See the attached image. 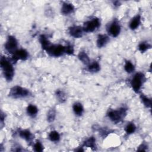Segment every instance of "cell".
<instances>
[{
    "mask_svg": "<svg viewBox=\"0 0 152 152\" xmlns=\"http://www.w3.org/2000/svg\"><path fill=\"white\" fill-rule=\"evenodd\" d=\"M0 66L5 80L7 82L12 81L15 75V69L10 59L2 55L0 58Z\"/></svg>",
    "mask_w": 152,
    "mask_h": 152,
    "instance_id": "obj_1",
    "label": "cell"
},
{
    "mask_svg": "<svg viewBox=\"0 0 152 152\" xmlns=\"http://www.w3.org/2000/svg\"><path fill=\"white\" fill-rule=\"evenodd\" d=\"M127 113V108L124 106H122L118 109H112L108 110L106 116L110 121L115 124H117L123 121V120L126 116Z\"/></svg>",
    "mask_w": 152,
    "mask_h": 152,
    "instance_id": "obj_2",
    "label": "cell"
},
{
    "mask_svg": "<svg viewBox=\"0 0 152 152\" xmlns=\"http://www.w3.org/2000/svg\"><path fill=\"white\" fill-rule=\"evenodd\" d=\"M146 80L145 75L143 72H137L135 73L129 81L132 90L135 93H140Z\"/></svg>",
    "mask_w": 152,
    "mask_h": 152,
    "instance_id": "obj_3",
    "label": "cell"
},
{
    "mask_svg": "<svg viewBox=\"0 0 152 152\" xmlns=\"http://www.w3.org/2000/svg\"><path fill=\"white\" fill-rule=\"evenodd\" d=\"M31 96L30 91L20 86H14L12 87L8 92V96L14 99H25Z\"/></svg>",
    "mask_w": 152,
    "mask_h": 152,
    "instance_id": "obj_4",
    "label": "cell"
},
{
    "mask_svg": "<svg viewBox=\"0 0 152 152\" xmlns=\"http://www.w3.org/2000/svg\"><path fill=\"white\" fill-rule=\"evenodd\" d=\"M101 26V21L100 19L98 17H94L91 18L89 20L86 21L83 27L84 33H91L96 31Z\"/></svg>",
    "mask_w": 152,
    "mask_h": 152,
    "instance_id": "obj_5",
    "label": "cell"
},
{
    "mask_svg": "<svg viewBox=\"0 0 152 152\" xmlns=\"http://www.w3.org/2000/svg\"><path fill=\"white\" fill-rule=\"evenodd\" d=\"M45 51L52 57L58 58L65 54V46L61 44L51 43Z\"/></svg>",
    "mask_w": 152,
    "mask_h": 152,
    "instance_id": "obj_6",
    "label": "cell"
},
{
    "mask_svg": "<svg viewBox=\"0 0 152 152\" xmlns=\"http://www.w3.org/2000/svg\"><path fill=\"white\" fill-rule=\"evenodd\" d=\"M107 34L112 37H117L121 32V26L119 21L115 18L106 26Z\"/></svg>",
    "mask_w": 152,
    "mask_h": 152,
    "instance_id": "obj_7",
    "label": "cell"
},
{
    "mask_svg": "<svg viewBox=\"0 0 152 152\" xmlns=\"http://www.w3.org/2000/svg\"><path fill=\"white\" fill-rule=\"evenodd\" d=\"M5 51L12 55L18 49V42L17 38L13 35H8L4 43Z\"/></svg>",
    "mask_w": 152,
    "mask_h": 152,
    "instance_id": "obj_8",
    "label": "cell"
},
{
    "mask_svg": "<svg viewBox=\"0 0 152 152\" xmlns=\"http://www.w3.org/2000/svg\"><path fill=\"white\" fill-rule=\"evenodd\" d=\"M29 58L28 52L24 48H18L12 55L10 60L14 64L18 61H26Z\"/></svg>",
    "mask_w": 152,
    "mask_h": 152,
    "instance_id": "obj_9",
    "label": "cell"
},
{
    "mask_svg": "<svg viewBox=\"0 0 152 152\" xmlns=\"http://www.w3.org/2000/svg\"><path fill=\"white\" fill-rule=\"evenodd\" d=\"M68 33L73 38L79 39L83 36L84 31L83 27L78 25H74L70 26L68 29Z\"/></svg>",
    "mask_w": 152,
    "mask_h": 152,
    "instance_id": "obj_10",
    "label": "cell"
},
{
    "mask_svg": "<svg viewBox=\"0 0 152 152\" xmlns=\"http://www.w3.org/2000/svg\"><path fill=\"white\" fill-rule=\"evenodd\" d=\"M18 136L28 144L33 143L34 134L28 129H21L18 131Z\"/></svg>",
    "mask_w": 152,
    "mask_h": 152,
    "instance_id": "obj_11",
    "label": "cell"
},
{
    "mask_svg": "<svg viewBox=\"0 0 152 152\" xmlns=\"http://www.w3.org/2000/svg\"><path fill=\"white\" fill-rule=\"evenodd\" d=\"M75 6L71 2H62L60 11L61 14L64 15H69L72 14L75 11Z\"/></svg>",
    "mask_w": 152,
    "mask_h": 152,
    "instance_id": "obj_12",
    "label": "cell"
},
{
    "mask_svg": "<svg viewBox=\"0 0 152 152\" xmlns=\"http://www.w3.org/2000/svg\"><path fill=\"white\" fill-rule=\"evenodd\" d=\"M110 42V37L107 34H99L97 35L96 40V46L98 48L105 47Z\"/></svg>",
    "mask_w": 152,
    "mask_h": 152,
    "instance_id": "obj_13",
    "label": "cell"
},
{
    "mask_svg": "<svg viewBox=\"0 0 152 152\" xmlns=\"http://www.w3.org/2000/svg\"><path fill=\"white\" fill-rule=\"evenodd\" d=\"M141 24V15L140 14H137L130 20L128 24V26L130 30L134 31L138 28Z\"/></svg>",
    "mask_w": 152,
    "mask_h": 152,
    "instance_id": "obj_14",
    "label": "cell"
},
{
    "mask_svg": "<svg viewBox=\"0 0 152 152\" xmlns=\"http://www.w3.org/2000/svg\"><path fill=\"white\" fill-rule=\"evenodd\" d=\"M100 64L96 61H91L87 65H86L87 71L92 74L99 72L100 71Z\"/></svg>",
    "mask_w": 152,
    "mask_h": 152,
    "instance_id": "obj_15",
    "label": "cell"
},
{
    "mask_svg": "<svg viewBox=\"0 0 152 152\" xmlns=\"http://www.w3.org/2000/svg\"><path fill=\"white\" fill-rule=\"evenodd\" d=\"M72 111L74 115L77 117L81 116L84 112V108L81 103L79 102H75L73 103L72 106Z\"/></svg>",
    "mask_w": 152,
    "mask_h": 152,
    "instance_id": "obj_16",
    "label": "cell"
},
{
    "mask_svg": "<svg viewBox=\"0 0 152 152\" xmlns=\"http://www.w3.org/2000/svg\"><path fill=\"white\" fill-rule=\"evenodd\" d=\"M82 146L83 147H87V148H90L92 149L93 150H95L97 148L96 145V140L94 137L91 136L89 137L88 138H86L83 143Z\"/></svg>",
    "mask_w": 152,
    "mask_h": 152,
    "instance_id": "obj_17",
    "label": "cell"
},
{
    "mask_svg": "<svg viewBox=\"0 0 152 152\" xmlns=\"http://www.w3.org/2000/svg\"><path fill=\"white\" fill-rule=\"evenodd\" d=\"M55 96L57 101L60 103H65L67 100V95L66 92L61 89H57L55 92Z\"/></svg>",
    "mask_w": 152,
    "mask_h": 152,
    "instance_id": "obj_18",
    "label": "cell"
},
{
    "mask_svg": "<svg viewBox=\"0 0 152 152\" xmlns=\"http://www.w3.org/2000/svg\"><path fill=\"white\" fill-rule=\"evenodd\" d=\"M39 112L38 107L33 104H29L26 107V113L31 118H35Z\"/></svg>",
    "mask_w": 152,
    "mask_h": 152,
    "instance_id": "obj_19",
    "label": "cell"
},
{
    "mask_svg": "<svg viewBox=\"0 0 152 152\" xmlns=\"http://www.w3.org/2000/svg\"><path fill=\"white\" fill-rule=\"evenodd\" d=\"M77 56L79 61L85 65H87L91 61L88 55L84 50L80 51Z\"/></svg>",
    "mask_w": 152,
    "mask_h": 152,
    "instance_id": "obj_20",
    "label": "cell"
},
{
    "mask_svg": "<svg viewBox=\"0 0 152 152\" xmlns=\"http://www.w3.org/2000/svg\"><path fill=\"white\" fill-rule=\"evenodd\" d=\"M47 138L50 142L56 143L61 140V134L57 131L53 130L48 133Z\"/></svg>",
    "mask_w": 152,
    "mask_h": 152,
    "instance_id": "obj_21",
    "label": "cell"
},
{
    "mask_svg": "<svg viewBox=\"0 0 152 152\" xmlns=\"http://www.w3.org/2000/svg\"><path fill=\"white\" fill-rule=\"evenodd\" d=\"M137 126L133 122H128L124 128V131L127 135H130L135 132Z\"/></svg>",
    "mask_w": 152,
    "mask_h": 152,
    "instance_id": "obj_22",
    "label": "cell"
},
{
    "mask_svg": "<svg viewBox=\"0 0 152 152\" xmlns=\"http://www.w3.org/2000/svg\"><path fill=\"white\" fill-rule=\"evenodd\" d=\"M137 48L139 52L144 53L151 48V45L147 41H142L139 43Z\"/></svg>",
    "mask_w": 152,
    "mask_h": 152,
    "instance_id": "obj_23",
    "label": "cell"
},
{
    "mask_svg": "<svg viewBox=\"0 0 152 152\" xmlns=\"http://www.w3.org/2000/svg\"><path fill=\"white\" fill-rule=\"evenodd\" d=\"M39 41L42 48L45 50L52 43L48 37L45 34H40L39 37Z\"/></svg>",
    "mask_w": 152,
    "mask_h": 152,
    "instance_id": "obj_24",
    "label": "cell"
},
{
    "mask_svg": "<svg viewBox=\"0 0 152 152\" xmlns=\"http://www.w3.org/2000/svg\"><path fill=\"white\" fill-rule=\"evenodd\" d=\"M124 69L128 74L134 73L135 70L134 64L130 60H125L124 65Z\"/></svg>",
    "mask_w": 152,
    "mask_h": 152,
    "instance_id": "obj_25",
    "label": "cell"
},
{
    "mask_svg": "<svg viewBox=\"0 0 152 152\" xmlns=\"http://www.w3.org/2000/svg\"><path fill=\"white\" fill-rule=\"evenodd\" d=\"M56 111L55 108L52 107L51 109H50L46 115V119L47 121L49 123H52L56 119Z\"/></svg>",
    "mask_w": 152,
    "mask_h": 152,
    "instance_id": "obj_26",
    "label": "cell"
},
{
    "mask_svg": "<svg viewBox=\"0 0 152 152\" xmlns=\"http://www.w3.org/2000/svg\"><path fill=\"white\" fill-rule=\"evenodd\" d=\"M140 99L143 105L147 108H151V99L145 96L144 94L140 95Z\"/></svg>",
    "mask_w": 152,
    "mask_h": 152,
    "instance_id": "obj_27",
    "label": "cell"
},
{
    "mask_svg": "<svg viewBox=\"0 0 152 152\" xmlns=\"http://www.w3.org/2000/svg\"><path fill=\"white\" fill-rule=\"evenodd\" d=\"M33 150L36 152H42L44 150V146L40 140H36L33 143Z\"/></svg>",
    "mask_w": 152,
    "mask_h": 152,
    "instance_id": "obj_28",
    "label": "cell"
},
{
    "mask_svg": "<svg viewBox=\"0 0 152 152\" xmlns=\"http://www.w3.org/2000/svg\"><path fill=\"white\" fill-rule=\"evenodd\" d=\"M99 134H100V135L102 137H106L109 134L112 133L113 132V131L112 129H110L106 128H100L99 129Z\"/></svg>",
    "mask_w": 152,
    "mask_h": 152,
    "instance_id": "obj_29",
    "label": "cell"
},
{
    "mask_svg": "<svg viewBox=\"0 0 152 152\" xmlns=\"http://www.w3.org/2000/svg\"><path fill=\"white\" fill-rule=\"evenodd\" d=\"M74 53V48L72 45H65V54L68 55H72Z\"/></svg>",
    "mask_w": 152,
    "mask_h": 152,
    "instance_id": "obj_30",
    "label": "cell"
},
{
    "mask_svg": "<svg viewBox=\"0 0 152 152\" xmlns=\"http://www.w3.org/2000/svg\"><path fill=\"white\" fill-rule=\"evenodd\" d=\"M148 145L145 142H142V143L138 147L137 151H146L148 150Z\"/></svg>",
    "mask_w": 152,
    "mask_h": 152,
    "instance_id": "obj_31",
    "label": "cell"
},
{
    "mask_svg": "<svg viewBox=\"0 0 152 152\" xmlns=\"http://www.w3.org/2000/svg\"><path fill=\"white\" fill-rule=\"evenodd\" d=\"M5 113H3L2 111H1V126H2V125L5 122Z\"/></svg>",
    "mask_w": 152,
    "mask_h": 152,
    "instance_id": "obj_32",
    "label": "cell"
},
{
    "mask_svg": "<svg viewBox=\"0 0 152 152\" xmlns=\"http://www.w3.org/2000/svg\"><path fill=\"white\" fill-rule=\"evenodd\" d=\"M113 3V5L115 8H118L119 6H121V3L120 1H113L112 2Z\"/></svg>",
    "mask_w": 152,
    "mask_h": 152,
    "instance_id": "obj_33",
    "label": "cell"
}]
</instances>
